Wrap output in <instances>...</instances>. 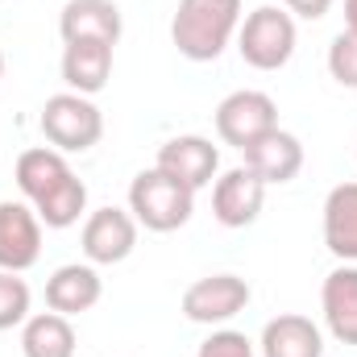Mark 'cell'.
I'll return each mask as SVG.
<instances>
[{
	"instance_id": "18",
	"label": "cell",
	"mask_w": 357,
	"mask_h": 357,
	"mask_svg": "<svg viewBox=\"0 0 357 357\" xmlns=\"http://www.w3.org/2000/svg\"><path fill=\"white\" fill-rule=\"evenodd\" d=\"M324 245L337 262L357 266V183H337L324 199Z\"/></svg>"
},
{
	"instance_id": "13",
	"label": "cell",
	"mask_w": 357,
	"mask_h": 357,
	"mask_svg": "<svg viewBox=\"0 0 357 357\" xmlns=\"http://www.w3.org/2000/svg\"><path fill=\"white\" fill-rule=\"evenodd\" d=\"M100 295H104V282L91 262H67L46 278V307L67 316V320L91 312L100 303Z\"/></svg>"
},
{
	"instance_id": "9",
	"label": "cell",
	"mask_w": 357,
	"mask_h": 357,
	"mask_svg": "<svg viewBox=\"0 0 357 357\" xmlns=\"http://www.w3.org/2000/svg\"><path fill=\"white\" fill-rule=\"evenodd\" d=\"M42 220L21 199H0V270L25 274L42 258Z\"/></svg>"
},
{
	"instance_id": "2",
	"label": "cell",
	"mask_w": 357,
	"mask_h": 357,
	"mask_svg": "<svg viewBox=\"0 0 357 357\" xmlns=\"http://www.w3.org/2000/svg\"><path fill=\"white\" fill-rule=\"evenodd\" d=\"M241 29V0H178L171 42L191 63H216Z\"/></svg>"
},
{
	"instance_id": "8",
	"label": "cell",
	"mask_w": 357,
	"mask_h": 357,
	"mask_svg": "<svg viewBox=\"0 0 357 357\" xmlns=\"http://www.w3.org/2000/svg\"><path fill=\"white\" fill-rule=\"evenodd\" d=\"M137 220L129 208H96L88 220H84V233H79V245H84V258L91 266H116L125 262L133 250H137Z\"/></svg>"
},
{
	"instance_id": "22",
	"label": "cell",
	"mask_w": 357,
	"mask_h": 357,
	"mask_svg": "<svg viewBox=\"0 0 357 357\" xmlns=\"http://www.w3.org/2000/svg\"><path fill=\"white\" fill-rule=\"evenodd\" d=\"M195 357H258V349H254V341H250L245 333H237V328H216V333L199 345Z\"/></svg>"
},
{
	"instance_id": "19",
	"label": "cell",
	"mask_w": 357,
	"mask_h": 357,
	"mask_svg": "<svg viewBox=\"0 0 357 357\" xmlns=\"http://www.w3.org/2000/svg\"><path fill=\"white\" fill-rule=\"evenodd\" d=\"M75 328L59 312H38L21 324V354L25 357H75Z\"/></svg>"
},
{
	"instance_id": "15",
	"label": "cell",
	"mask_w": 357,
	"mask_h": 357,
	"mask_svg": "<svg viewBox=\"0 0 357 357\" xmlns=\"http://www.w3.org/2000/svg\"><path fill=\"white\" fill-rule=\"evenodd\" d=\"M320 312H324V328L341 345H357V266L354 262H341L324 278Z\"/></svg>"
},
{
	"instance_id": "10",
	"label": "cell",
	"mask_w": 357,
	"mask_h": 357,
	"mask_svg": "<svg viewBox=\"0 0 357 357\" xmlns=\"http://www.w3.org/2000/svg\"><path fill=\"white\" fill-rule=\"evenodd\" d=\"M266 204V183L250 167H233L212 183V216L225 229H250L262 216Z\"/></svg>"
},
{
	"instance_id": "16",
	"label": "cell",
	"mask_w": 357,
	"mask_h": 357,
	"mask_svg": "<svg viewBox=\"0 0 357 357\" xmlns=\"http://www.w3.org/2000/svg\"><path fill=\"white\" fill-rule=\"evenodd\" d=\"M59 71H63L67 91L96 96V91L108 88V79H112V46L108 42H67Z\"/></svg>"
},
{
	"instance_id": "11",
	"label": "cell",
	"mask_w": 357,
	"mask_h": 357,
	"mask_svg": "<svg viewBox=\"0 0 357 357\" xmlns=\"http://www.w3.org/2000/svg\"><path fill=\"white\" fill-rule=\"evenodd\" d=\"M154 167L167 171L171 178H178V183H187L191 191H199L220 171V150L208 137H199V133H183V137H171V142L158 146V162Z\"/></svg>"
},
{
	"instance_id": "17",
	"label": "cell",
	"mask_w": 357,
	"mask_h": 357,
	"mask_svg": "<svg viewBox=\"0 0 357 357\" xmlns=\"http://www.w3.org/2000/svg\"><path fill=\"white\" fill-rule=\"evenodd\" d=\"M258 354L262 357H324V333L307 316L282 312V316L266 320Z\"/></svg>"
},
{
	"instance_id": "6",
	"label": "cell",
	"mask_w": 357,
	"mask_h": 357,
	"mask_svg": "<svg viewBox=\"0 0 357 357\" xmlns=\"http://www.w3.org/2000/svg\"><path fill=\"white\" fill-rule=\"evenodd\" d=\"M270 129H278V104L266 91L241 88V91H229L216 104V137L225 146H233V150L254 146L258 137H266Z\"/></svg>"
},
{
	"instance_id": "14",
	"label": "cell",
	"mask_w": 357,
	"mask_h": 357,
	"mask_svg": "<svg viewBox=\"0 0 357 357\" xmlns=\"http://www.w3.org/2000/svg\"><path fill=\"white\" fill-rule=\"evenodd\" d=\"M241 154H245V167L266 187H282V183H291L303 171V142L295 133H287V129H270L266 137H258Z\"/></svg>"
},
{
	"instance_id": "25",
	"label": "cell",
	"mask_w": 357,
	"mask_h": 357,
	"mask_svg": "<svg viewBox=\"0 0 357 357\" xmlns=\"http://www.w3.org/2000/svg\"><path fill=\"white\" fill-rule=\"evenodd\" d=\"M0 79H4V50H0Z\"/></svg>"
},
{
	"instance_id": "23",
	"label": "cell",
	"mask_w": 357,
	"mask_h": 357,
	"mask_svg": "<svg viewBox=\"0 0 357 357\" xmlns=\"http://www.w3.org/2000/svg\"><path fill=\"white\" fill-rule=\"evenodd\" d=\"M282 8L291 17H303V21H320V17H328L333 0H282Z\"/></svg>"
},
{
	"instance_id": "12",
	"label": "cell",
	"mask_w": 357,
	"mask_h": 357,
	"mask_svg": "<svg viewBox=\"0 0 357 357\" xmlns=\"http://www.w3.org/2000/svg\"><path fill=\"white\" fill-rule=\"evenodd\" d=\"M125 33L116 0H67L59 13V38L67 42H108L116 46Z\"/></svg>"
},
{
	"instance_id": "24",
	"label": "cell",
	"mask_w": 357,
	"mask_h": 357,
	"mask_svg": "<svg viewBox=\"0 0 357 357\" xmlns=\"http://www.w3.org/2000/svg\"><path fill=\"white\" fill-rule=\"evenodd\" d=\"M345 29L357 33V0H345Z\"/></svg>"
},
{
	"instance_id": "21",
	"label": "cell",
	"mask_w": 357,
	"mask_h": 357,
	"mask_svg": "<svg viewBox=\"0 0 357 357\" xmlns=\"http://www.w3.org/2000/svg\"><path fill=\"white\" fill-rule=\"evenodd\" d=\"M328 75L341 84V88L357 91V33L341 29L328 46Z\"/></svg>"
},
{
	"instance_id": "20",
	"label": "cell",
	"mask_w": 357,
	"mask_h": 357,
	"mask_svg": "<svg viewBox=\"0 0 357 357\" xmlns=\"http://www.w3.org/2000/svg\"><path fill=\"white\" fill-rule=\"evenodd\" d=\"M29 303H33L29 282L13 270H0V333L21 328L29 320Z\"/></svg>"
},
{
	"instance_id": "7",
	"label": "cell",
	"mask_w": 357,
	"mask_h": 357,
	"mask_svg": "<svg viewBox=\"0 0 357 357\" xmlns=\"http://www.w3.org/2000/svg\"><path fill=\"white\" fill-rule=\"evenodd\" d=\"M254 291L241 274H208V278H195L187 291H183V316L191 324H229L233 316H241L250 307Z\"/></svg>"
},
{
	"instance_id": "1",
	"label": "cell",
	"mask_w": 357,
	"mask_h": 357,
	"mask_svg": "<svg viewBox=\"0 0 357 357\" xmlns=\"http://www.w3.org/2000/svg\"><path fill=\"white\" fill-rule=\"evenodd\" d=\"M17 187L46 229H71L88 212V183L54 146H33L17 158Z\"/></svg>"
},
{
	"instance_id": "5",
	"label": "cell",
	"mask_w": 357,
	"mask_h": 357,
	"mask_svg": "<svg viewBox=\"0 0 357 357\" xmlns=\"http://www.w3.org/2000/svg\"><path fill=\"white\" fill-rule=\"evenodd\" d=\"M295 42H299L295 17L287 8H278V4L254 8L241 21V29H237V50H241V59L254 71H278V67H287L291 54H295Z\"/></svg>"
},
{
	"instance_id": "4",
	"label": "cell",
	"mask_w": 357,
	"mask_h": 357,
	"mask_svg": "<svg viewBox=\"0 0 357 357\" xmlns=\"http://www.w3.org/2000/svg\"><path fill=\"white\" fill-rule=\"evenodd\" d=\"M42 137L59 150V154H88L91 146H100L104 137V112L96 108L91 96L79 91H59L42 104Z\"/></svg>"
},
{
	"instance_id": "3",
	"label": "cell",
	"mask_w": 357,
	"mask_h": 357,
	"mask_svg": "<svg viewBox=\"0 0 357 357\" xmlns=\"http://www.w3.org/2000/svg\"><path fill=\"white\" fill-rule=\"evenodd\" d=\"M129 212L150 233H175L195 216V191L167 171L150 167V171H137L129 183Z\"/></svg>"
}]
</instances>
